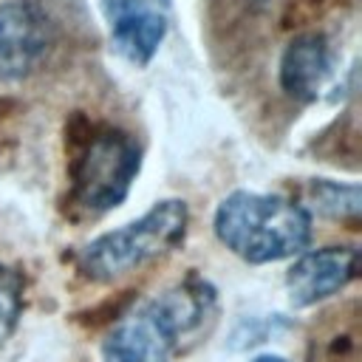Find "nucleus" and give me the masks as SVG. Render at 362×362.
Listing matches in <instances>:
<instances>
[{"mask_svg": "<svg viewBox=\"0 0 362 362\" xmlns=\"http://www.w3.org/2000/svg\"><path fill=\"white\" fill-rule=\"evenodd\" d=\"M215 311V288L187 274L136 311L124 314L102 339V362H170L181 339L195 334Z\"/></svg>", "mask_w": 362, "mask_h": 362, "instance_id": "f257e3e1", "label": "nucleus"}, {"mask_svg": "<svg viewBox=\"0 0 362 362\" xmlns=\"http://www.w3.org/2000/svg\"><path fill=\"white\" fill-rule=\"evenodd\" d=\"M215 238L243 263L266 266L308 249L314 218L308 206L277 192H229L212 218Z\"/></svg>", "mask_w": 362, "mask_h": 362, "instance_id": "f03ea898", "label": "nucleus"}, {"mask_svg": "<svg viewBox=\"0 0 362 362\" xmlns=\"http://www.w3.org/2000/svg\"><path fill=\"white\" fill-rule=\"evenodd\" d=\"M189 226V206L181 198L153 204L141 218L102 232L79 252V274L93 283H113L139 266L164 257L184 243Z\"/></svg>", "mask_w": 362, "mask_h": 362, "instance_id": "7ed1b4c3", "label": "nucleus"}, {"mask_svg": "<svg viewBox=\"0 0 362 362\" xmlns=\"http://www.w3.org/2000/svg\"><path fill=\"white\" fill-rule=\"evenodd\" d=\"M141 170V147L119 127H90L74 139L68 164V204L82 215H105L116 209Z\"/></svg>", "mask_w": 362, "mask_h": 362, "instance_id": "20e7f679", "label": "nucleus"}, {"mask_svg": "<svg viewBox=\"0 0 362 362\" xmlns=\"http://www.w3.org/2000/svg\"><path fill=\"white\" fill-rule=\"evenodd\" d=\"M57 42V23L40 0L0 6V85L31 76Z\"/></svg>", "mask_w": 362, "mask_h": 362, "instance_id": "39448f33", "label": "nucleus"}, {"mask_svg": "<svg viewBox=\"0 0 362 362\" xmlns=\"http://www.w3.org/2000/svg\"><path fill=\"white\" fill-rule=\"evenodd\" d=\"M359 277L356 246L303 249L286 272V294L294 308L317 305Z\"/></svg>", "mask_w": 362, "mask_h": 362, "instance_id": "423d86ee", "label": "nucleus"}, {"mask_svg": "<svg viewBox=\"0 0 362 362\" xmlns=\"http://www.w3.org/2000/svg\"><path fill=\"white\" fill-rule=\"evenodd\" d=\"M102 8L116 51L133 65H147L167 34L164 14L147 0H102Z\"/></svg>", "mask_w": 362, "mask_h": 362, "instance_id": "0eeeda50", "label": "nucleus"}, {"mask_svg": "<svg viewBox=\"0 0 362 362\" xmlns=\"http://www.w3.org/2000/svg\"><path fill=\"white\" fill-rule=\"evenodd\" d=\"M334 74V57L325 34H297L280 57V88L297 102H314Z\"/></svg>", "mask_w": 362, "mask_h": 362, "instance_id": "6e6552de", "label": "nucleus"}, {"mask_svg": "<svg viewBox=\"0 0 362 362\" xmlns=\"http://www.w3.org/2000/svg\"><path fill=\"white\" fill-rule=\"evenodd\" d=\"M305 201L311 204V209L328 221H339V223H359L362 215V189L359 184H339V181H328V178H314L305 187ZM308 209V212H311Z\"/></svg>", "mask_w": 362, "mask_h": 362, "instance_id": "1a4fd4ad", "label": "nucleus"}, {"mask_svg": "<svg viewBox=\"0 0 362 362\" xmlns=\"http://www.w3.org/2000/svg\"><path fill=\"white\" fill-rule=\"evenodd\" d=\"M23 314V277L0 266V342L11 337Z\"/></svg>", "mask_w": 362, "mask_h": 362, "instance_id": "9d476101", "label": "nucleus"}, {"mask_svg": "<svg viewBox=\"0 0 362 362\" xmlns=\"http://www.w3.org/2000/svg\"><path fill=\"white\" fill-rule=\"evenodd\" d=\"M320 362H359V331L354 328H334L325 339H320Z\"/></svg>", "mask_w": 362, "mask_h": 362, "instance_id": "9b49d317", "label": "nucleus"}, {"mask_svg": "<svg viewBox=\"0 0 362 362\" xmlns=\"http://www.w3.org/2000/svg\"><path fill=\"white\" fill-rule=\"evenodd\" d=\"M252 362H288L286 356H277V354H260V356H255Z\"/></svg>", "mask_w": 362, "mask_h": 362, "instance_id": "f8f14e48", "label": "nucleus"}, {"mask_svg": "<svg viewBox=\"0 0 362 362\" xmlns=\"http://www.w3.org/2000/svg\"><path fill=\"white\" fill-rule=\"evenodd\" d=\"M158 3H164V6H167V3H170V0H158Z\"/></svg>", "mask_w": 362, "mask_h": 362, "instance_id": "ddd939ff", "label": "nucleus"}]
</instances>
